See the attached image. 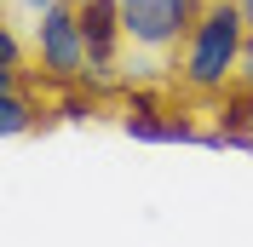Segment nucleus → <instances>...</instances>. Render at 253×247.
Masks as SVG:
<instances>
[{
	"mask_svg": "<svg viewBox=\"0 0 253 247\" xmlns=\"http://www.w3.org/2000/svg\"><path fill=\"white\" fill-rule=\"evenodd\" d=\"M242 46H248V12H242V0H207L202 17H196V29L184 35V46H178V81H184L190 92H207L219 98L230 81H236V63H242Z\"/></svg>",
	"mask_w": 253,
	"mask_h": 247,
	"instance_id": "obj_1",
	"label": "nucleus"
},
{
	"mask_svg": "<svg viewBox=\"0 0 253 247\" xmlns=\"http://www.w3.org/2000/svg\"><path fill=\"white\" fill-rule=\"evenodd\" d=\"M35 69L58 86H81L92 75V52H86V35H81L75 0H58L52 12L35 17Z\"/></svg>",
	"mask_w": 253,
	"mask_h": 247,
	"instance_id": "obj_2",
	"label": "nucleus"
},
{
	"mask_svg": "<svg viewBox=\"0 0 253 247\" xmlns=\"http://www.w3.org/2000/svg\"><path fill=\"white\" fill-rule=\"evenodd\" d=\"M207 0H121V17H126V41L144 52H167V46H184V35L196 29Z\"/></svg>",
	"mask_w": 253,
	"mask_h": 247,
	"instance_id": "obj_3",
	"label": "nucleus"
},
{
	"mask_svg": "<svg viewBox=\"0 0 253 247\" xmlns=\"http://www.w3.org/2000/svg\"><path fill=\"white\" fill-rule=\"evenodd\" d=\"M81 35H86V52H92V75L115 69V52L126 41L121 0H81Z\"/></svg>",
	"mask_w": 253,
	"mask_h": 247,
	"instance_id": "obj_4",
	"label": "nucleus"
},
{
	"mask_svg": "<svg viewBox=\"0 0 253 247\" xmlns=\"http://www.w3.org/2000/svg\"><path fill=\"white\" fill-rule=\"evenodd\" d=\"M207 150H248L253 155V86L230 81L219 92V126H207Z\"/></svg>",
	"mask_w": 253,
	"mask_h": 247,
	"instance_id": "obj_5",
	"label": "nucleus"
},
{
	"mask_svg": "<svg viewBox=\"0 0 253 247\" xmlns=\"http://www.w3.org/2000/svg\"><path fill=\"white\" fill-rule=\"evenodd\" d=\"M35 121H41V98L23 92V81H0V132L6 138H23Z\"/></svg>",
	"mask_w": 253,
	"mask_h": 247,
	"instance_id": "obj_6",
	"label": "nucleus"
},
{
	"mask_svg": "<svg viewBox=\"0 0 253 247\" xmlns=\"http://www.w3.org/2000/svg\"><path fill=\"white\" fill-rule=\"evenodd\" d=\"M58 115H63V121H92V115H98V98L81 92V86H69V92L58 98Z\"/></svg>",
	"mask_w": 253,
	"mask_h": 247,
	"instance_id": "obj_7",
	"label": "nucleus"
},
{
	"mask_svg": "<svg viewBox=\"0 0 253 247\" xmlns=\"http://www.w3.org/2000/svg\"><path fill=\"white\" fill-rule=\"evenodd\" d=\"M0 81H23V46L12 29H0Z\"/></svg>",
	"mask_w": 253,
	"mask_h": 247,
	"instance_id": "obj_8",
	"label": "nucleus"
},
{
	"mask_svg": "<svg viewBox=\"0 0 253 247\" xmlns=\"http://www.w3.org/2000/svg\"><path fill=\"white\" fill-rule=\"evenodd\" d=\"M236 81L253 86V29H248V46H242V63H236Z\"/></svg>",
	"mask_w": 253,
	"mask_h": 247,
	"instance_id": "obj_9",
	"label": "nucleus"
},
{
	"mask_svg": "<svg viewBox=\"0 0 253 247\" xmlns=\"http://www.w3.org/2000/svg\"><path fill=\"white\" fill-rule=\"evenodd\" d=\"M23 6H29L35 17H41V12H52V6H58V0H23Z\"/></svg>",
	"mask_w": 253,
	"mask_h": 247,
	"instance_id": "obj_10",
	"label": "nucleus"
},
{
	"mask_svg": "<svg viewBox=\"0 0 253 247\" xmlns=\"http://www.w3.org/2000/svg\"><path fill=\"white\" fill-rule=\"evenodd\" d=\"M242 12H248V29H253V0H242Z\"/></svg>",
	"mask_w": 253,
	"mask_h": 247,
	"instance_id": "obj_11",
	"label": "nucleus"
},
{
	"mask_svg": "<svg viewBox=\"0 0 253 247\" xmlns=\"http://www.w3.org/2000/svg\"><path fill=\"white\" fill-rule=\"evenodd\" d=\"M75 6H81V0H75Z\"/></svg>",
	"mask_w": 253,
	"mask_h": 247,
	"instance_id": "obj_12",
	"label": "nucleus"
}]
</instances>
